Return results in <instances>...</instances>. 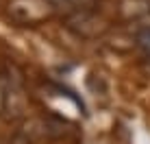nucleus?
Returning a JSON list of instances; mask_svg holds the SVG:
<instances>
[{
	"label": "nucleus",
	"mask_w": 150,
	"mask_h": 144,
	"mask_svg": "<svg viewBox=\"0 0 150 144\" xmlns=\"http://www.w3.org/2000/svg\"><path fill=\"white\" fill-rule=\"evenodd\" d=\"M52 2L50 0H11L9 13L22 22H35L50 13Z\"/></svg>",
	"instance_id": "obj_1"
},
{
	"label": "nucleus",
	"mask_w": 150,
	"mask_h": 144,
	"mask_svg": "<svg viewBox=\"0 0 150 144\" xmlns=\"http://www.w3.org/2000/svg\"><path fill=\"white\" fill-rule=\"evenodd\" d=\"M137 44H139V48L144 50V53L150 57V26L148 29H144L142 33L137 35Z\"/></svg>",
	"instance_id": "obj_2"
}]
</instances>
